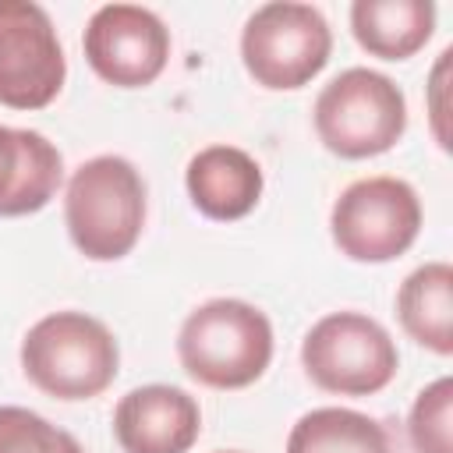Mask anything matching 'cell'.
<instances>
[{
    "label": "cell",
    "mask_w": 453,
    "mask_h": 453,
    "mask_svg": "<svg viewBox=\"0 0 453 453\" xmlns=\"http://www.w3.org/2000/svg\"><path fill=\"white\" fill-rule=\"evenodd\" d=\"M333 53V28L311 4L273 0L248 14L241 28V60L255 85L290 92L308 85Z\"/></svg>",
    "instance_id": "obj_5"
},
{
    "label": "cell",
    "mask_w": 453,
    "mask_h": 453,
    "mask_svg": "<svg viewBox=\"0 0 453 453\" xmlns=\"http://www.w3.org/2000/svg\"><path fill=\"white\" fill-rule=\"evenodd\" d=\"M304 375L336 396H372L400 368L389 329L365 311H329L301 340Z\"/></svg>",
    "instance_id": "obj_6"
},
{
    "label": "cell",
    "mask_w": 453,
    "mask_h": 453,
    "mask_svg": "<svg viewBox=\"0 0 453 453\" xmlns=\"http://www.w3.org/2000/svg\"><path fill=\"white\" fill-rule=\"evenodd\" d=\"M117 368V336L88 311H50L21 340L25 379L53 400H92L113 386Z\"/></svg>",
    "instance_id": "obj_3"
},
{
    "label": "cell",
    "mask_w": 453,
    "mask_h": 453,
    "mask_svg": "<svg viewBox=\"0 0 453 453\" xmlns=\"http://www.w3.org/2000/svg\"><path fill=\"white\" fill-rule=\"evenodd\" d=\"M449 57L453 50L446 46L432 67V78H428V113H432V131H435V142L442 149H449V127H446V103H442V92H446V78H449Z\"/></svg>",
    "instance_id": "obj_18"
},
{
    "label": "cell",
    "mask_w": 453,
    "mask_h": 453,
    "mask_svg": "<svg viewBox=\"0 0 453 453\" xmlns=\"http://www.w3.org/2000/svg\"><path fill=\"white\" fill-rule=\"evenodd\" d=\"M449 418H453V379L442 375L414 396L407 418V435L414 453H453Z\"/></svg>",
    "instance_id": "obj_17"
},
{
    "label": "cell",
    "mask_w": 453,
    "mask_h": 453,
    "mask_svg": "<svg viewBox=\"0 0 453 453\" xmlns=\"http://www.w3.org/2000/svg\"><path fill=\"white\" fill-rule=\"evenodd\" d=\"M421 198L403 177L375 173L347 184L329 209V234L350 262L400 258L421 234Z\"/></svg>",
    "instance_id": "obj_7"
},
{
    "label": "cell",
    "mask_w": 453,
    "mask_h": 453,
    "mask_svg": "<svg viewBox=\"0 0 453 453\" xmlns=\"http://www.w3.org/2000/svg\"><path fill=\"white\" fill-rule=\"evenodd\" d=\"M60 180L64 156L46 134L0 124V216H32L46 209Z\"/></svg>",
    "instance_id": "obj_12"
},
{
    "label": "cell",
    "mask_w": 453,
    "mask_h": 453,
    "mask_svg": "<svg viewBox=\"0 0 453 453\" xmlns=\"http://www.w3.org/2000/svg\"><path fill=\"white\" fill-rule=\"evenodd\" d=\"M350 32L357 46L379 60L414 57L435 32L432 0H354Z\"/></svg>",
    "instance_id": "obj_13"
},
{
    "label": "cell",
    "mask_w": 453,
    "mask_h": 453,
    "mask_svg": "<svg viewBox=\"0 0 453 453\" xmlns=\"http://www.w3.org/2000/svg\"><path fill=\"white\" fill-rule=\"evenodd\" d=\"M287 453H389V435L361 411L315 407L290 425Z\"/></svg>",
    "instance_id": "obj_15"
},
{
    "label": "cell",
    "mask_w": 453,
    "mask_h": 453,
    "mask_svg": "<svg viewBox=\"0 0 453 453\" xmlns=\"http://www.w3.org/2000/svg\"><path fill=\"white\" fill-rule=\"evenodd\" d=\"M180 368L209 389H244L273 361L269 315L241 297H209L188 311L177 333Z\"/></svg>",
    "instance_id": "obj_1"
},
{
    "label": "cell",
    "mask_w": 453,
    "mask_h": 453,
    "mask_svg": "<svg viewBox=\"0 0 453 453\" xmlns=\"http://www.w3.org/2000/svg\"><path fill=\"white\" fill-rule=\"evenodd\" d=\"M216 453H241V449H216Z\"/></svg>",
    "instance_id": "obj_19"
},
{
    "label": "cell",
    "mask_w": 453,
    "mask_h": 453,
    "mask_svg": "<svg viewBox=\"0 0 453 453\" xmlns=\"http://www.w3.org/2000/svg\"><path fill=\"white\" fill-rule=\"evenodd\" d=\"M184 188L191 205L219 223L230 219H244L265 188L262 166L251 152L237 149V145H205L188 159L184 170Z\"/></svg>",
    "instance_id": "obj_11"
},
{
    "label": "cell",
    "mask_w": 453,
    "mask_h": 453,
    "mask_svg": "<svg viewBox=\"0 0 453 453\" xmlns=\"http://www.w3.org/2000/svg\"><path fill=\"white\" fill-rule=\"evenodd\" d=\"M319 142L340 159L389 152L407 131L403 88L372 67H347L322 85L311 106Z\"/></svg>",
    "instance_id": "obj_4"
},
{
    "label": "cell",
    "mask_w": 453,
    "mask_h": 453,
    "mask_svg": "<svg viewBox=\"0 0 453 453\" xmlns=\"http://www.w3.org/2000/svg\"><path fill=\"white\" fill-rule=\"evenodd\" d=\"M88 67L117 88L152 85L170 60V28L142 4H103L81 35Z\"/></svg>",
    "instance_id": "obj_9"
},
{
    "label": "cell",
    "mask_w": 453,
    "mask_h": 453,
    "mask_svg": "<svg viewBox=\"0 0 453 453\" xmlns=\"http://www.w3.org/2000/svg\"><path fill=\"white\" fill-rule=\"evenodd\" d=\"M396 319L403 333L425 350L453 354V265L425 262L403 276L396 290Z\"/></svg>",
    "instance_id": "obj_14"
},
{
    "label": "cell",
    "mask_w": 453,
    "mask_h": 453,
    "mask_svg": "<svg viewBox=\"0 0 453 453\" xmlns=\"http://www.w3.org/2000/svg\"><path fill=\"white\" fill-rule=\"evenodd\" d=\"M113 435L124 453H188L202 435L198 400L166 382L138 386L117 400Z\"/></svg>",
    "instance_id": "obj_10"
},
{
    "label": "cell",
    "mask_w": 453,
    "mask_h": 453,
    "mask_svg": "<svg viewBox=\"0 0 453 453\" xmlns=\"http://www.w3.org/2000/svg\"><path fill=\"white\" fill-rule=\"evenodd\" d=\"M0 453H85L81 442L42 414L0 403Z\"/></svg>",
    "instance_id": "obj_16"
},
{
    "label": "cell",
    "mask_w": 453,
    "mask_h": 453,
    "mask_svg": "<svg viewBox=\"0 0 453 453\" xmlns=\"http://www.w3.org/2000/svg\"><path fill=\"white\" fill-rule=\"evenodd\" d=\"M145 180L124 156L103 152L85 159L64 191V223L71 244L92 262L124 258L145 226Z\"/></svg>",
    "instance_id": "obj_2"
},
{
    "label": "cell",
    "mask_w": 453,
    "mask_h": 453,
    "mask_svg": "<svg viewBox=\"0 0 453 453\" xmlns=\"http://www.w3.org/2000/svg\"><path fill=\"white\" fill-rule=\"evenodd\" d=\"M67 78V57L50 14L32 0H0V106L42 110Z\"/></svg>",
    "instance_id": "obj_8"
}]
</instances>
